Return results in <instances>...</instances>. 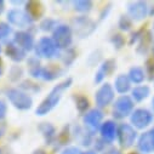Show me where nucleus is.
<instances>
[{
	"instance_id": "nucleus-30",
	"label": "nucleus",
	"mask_w": 154,
	"mask_h": 154,
	"mask_svg": "<svg viewBox=\"0 0 154 154\" xmlns=\"http://www.w3.org/2000/svg\"><path fill=\"white\" fill-rule=\"evenodd\" d=\"M61 154H83V153L80 152L79 148H76V147H68Z\"/></svg>"
},
{
	"instance_id": "nucleus-25",
	"label": "nucleus",
	"mask_w": 154,
	"mask_h": 154,
	"mask_svg": "<svg viewBox=\"0 0 154 154\" xmlns=\"http://www.w3.org/2000/svg\"><path fill=\"white\" fill-rule=\"evenodd\" d=\"M76 108L79 112H85L89 108V100L84 96H79L76 98Z\"/></svg>"
},
{
	"instance_id": "nucleus-5",
	"label": "nucleus",
	"mask_w": 154,
	"mask_h": 154,
	"mask_svg": "<svg viewBox=\"0 0 154 154\" xmlns=\"http://www.w3.org/2000/svg\"><path fill=\"white\" fill-rule=\"evenodd\" d=\"M35 54H36V56L43 57V58H51V57L56 56L57 48L52 39H50L48 36H44L35 46Z\"/></svg>"
},
{
	"instance_id": "nucleus-27",
	"label": "nucleus",
	"mask_w": 154,
	"mask_h": 154,
	"mask_svg": "<svg viewBox=\"0 0 154 154\" xmlns=\"http://www.w3.org/2000/svg\"><path fill=\"white\" fill-rule=\"evenodd\" d=\"M10 33H11L10 26L4 23V22H0V39H4V38H6Z\"/></svg>"
},
{
	"instance_id": "nucleus-41",
	"label": "nucleus",
	"mask_w": 154,
	"mask_h": 154,
	"mask_svg": "<svg viewBox=\"0 0 154 154\" xmlns=\"http://www.w3.org/2000/svg\"><path fill=\"white\" fill-rule=\"evenodd\" d=\"M0 52H2V46H0Z\"/></svg>"
},
{
	"instance_id": "nucleus-24",
	"label": "nucleus",
	"mask_w": 154,
	"mask_h": 154,
	"mask_svg": "<svg viewBox=\"0 0 154 154\" xmlns=\"http://www.w3.org/2000/svg\"><path fill=\"white\" fill-rule=\"evenodd\" d=\"M92 8V3L89 0H78V2H74V9L79 12H88L90 11Z\"/></svg>"
},
{
	"instance_id": "nucleus-18",
	"label": "nucleus",
	"mask_w": 154,
	"mask_h": 154,
	"mask_svg": "<svg viewBox=\"0 0 154 154\" xmlns=\"http://www.w3.org/2000/svg\"><path fill=\"white\" fill-rule=\"evenodd\" d=\"M43 5L38 2H29L27 3V15L33 20H36V18H40L42 15H43Z\"/></svg>"
},
{
	"instance_id": "nucleus-6",
	"label": "nucleus",
	"mask_w": 154,
	"mask_h": 154,
	"mask_svg": "<svg viewBox=\"0 0 154 154\" xmlns=\"http://www.w3.org/2000/svg\"><path fill=\"white\" fill-rule=\"evenodd\" d=\"M134 109V102L129 97V96H122L119 97L114 103V109H113V113H114V117L115 118H125L128 115L132 112Z\"/></svg>"
},
{
	"instance_id": "nucleus-11",
	"label": "nucleus",
	"mask_w": 154,
	"mask_h": 154,
	"mask_svg": "<svg viewBox=\"0 0 154 154\" xmlns=\"http://www.w3.org/2000/svg\"><path fill=\"white\" fill-rule=\"evenodd\" d=\"M128 12L130 15V17L135 21H141L143 18H146V16L148 15V8L147 4L143 2H136V3H131L128 6Z\"/></svg>"
},
{
	"instance_id": "nucleus-10",
	"label": "nucleus",
	"mask_w": 154,
	"mask_h": 154,
	"mask_svg": "<svg viewBox=\"0 0 154 154\" xmlns=\"http://www.w3.org/2000/svg\"><path fill=\"white\" fill-rule=\"evenodd\" d=\"M8 20L11 24H14L18 28H27L33 22L32 18L26 12H23L21 10H16V9L10 10L8 12Z\"/></svg>"
},
{
	"instance_id": "nucleus-40",
	"label": "nucleus",
	"mask_w": 154,
	"mask_h": 154,
	"mask_svg": "<svg viewBox=\"0 0 154 154\" xmlns=\"http://www.w3.org/2000/svg\"><path fill=\"white\" fill-rule=\"evenodd\" d=\"M152 106H153V109H154V98H153V101H152Z\"/></svg>"
},
{
	"instance_id": "nucleus-15",
	"label": "nucleus",
	"mask_w": 154,
	"mask_h": 154,
	"mask_svg": "<svg viewBox=\"0 0 154 154\" xmlns=\"http://www.w3.org/2000/svg\"><path fill=\"white\" fill-rule=\"evenodd\" d=\"M101 135L104 142H113L115 136H117V126H115V123L108 120L106 123L102 124L101 126Z\"/></svg>"
},
{
	"instance_id": "nucleus-3",
	"label": "nucleus",
	"mask_w": 154,
	"mask_h": 154,
	"mask_svg": "<svg viewBox=\"0 0 154 154\" xmlns=\"http://www.w3.org/2000/svg\"><path fill=\"white\" fill-rule=\"evenodd\" d=\"M72 24H73V29L75 34L79 38H88L96 29L95 22L86 16H79V17L73 18Z\"/></svg>"
},
{
	"instance_id": "nucleus-1",
	"label": "nucleus",
	"mask_w": 154,
	"mask_h": 154,
	"mask_svg": "<svg viewBox=\"0 0 154 154\" xmlns=\"http://www.w3.org/2000/svg\"><path fill=\"white\" fill-rule=\"evenodd\" d=\"M72 78H68V79H66L64 82H62L61 84H58V85H56L52 90H51V92L48 95V97L39 104V107L36 108V110H35V113L38 114V115H45V114H48L51 109H54L56 106H57V103L60 102V100H61V97H62V94L72 85Z\"/></svg>"
},
{
	"instance_id": "nucleus-39",
	"label": "nucleus",
	"mask_w": 154,
	"mask_h": 154,
	"mask_svg": "<svg viewBox=\"0 0 154 154\" xmlns=\"http://www.w3.org/2000/svg\"><path fill=\"white\" fill-rule=\"evenodd\" d=\"M34 154H45V153H44L43 150H36V152H35Z\"/></svg>"
},
{
	"instance_id": "nucleus-29",
	"label": "nucleus",
	"mask_w": 154,
	"mask_h": 154,
	"mask_svg": "<svg viewBox=\"0 0 154 154\" xmlns=\"http://www.w3.org/2000/svg\"><path fill=\"white\" fill-rule=\"evenodd\" d=\"M112 43L114 44V46H117L118 49H120L124 45V38L120 34H115L112 38Z\"/></svg>"
},
{
	"instance_id": "nucleus-21",
	"label": "nucleus",
	"mask_w": 154,
	"mask_h": 154,
	"mask_svg": "<svg viewBox=\"0 0 154 154\" xmlns=\"http://www.w3.org/2000/svg\"><path fill=\"white\" fill-rule=\"evenodd\" d=\"M146 78V74L143 72L142 68L140 67H132L129 72V79L130 82L135 83V84H141Z\"/></svg>"
},
{
	"instance_id": "nucleus-37",
	"label": "nucleus",
	"mask_w": 154,
	"mask_h": 154,
	"mask_svg": "<svg viewBox=\"0 0 154 154\" xmlns=\"http://www.w3.org/2000/svg\"><path fill=\"white\" fill-rule=\"evenodd\" d=\"M83 154H96V152H94V150H88V152H84Z\"/></svg>"
},
{
	"instance_id": "nucleus-9",
	"label": "nucleus",
	"mask_w": 154,
	"mask_h": 154,
	"mask_svg": "<svg viewBox=\"0 0 154 154\" xmlns=\"http://www.w3.org/2000/svg\"><path fill=\"white\" fill-rule=\"evenodd\" d=\"M114 98V90L110 86V84H103L96 92L95 100L96 104L98 107H107Z\"/></svg>"
},
{
	"instance_id": "nucleus-19",
	"label": "nucleus",
	"mask_w": 154,
	"mask_h": 154,
	"mask_svg": "<svg viewBox=\"0 0 154 154\" xmlns=\"http://www.w3.org/2000/svg\"><path fill=\"white\" fill-rule=\"evenodd\" d=\"M131 88V82L129 79L128 75L120 74L117 79H115V90H117L119 94H125L130 90Z\"/></svg>"
},
{
	"instance_id": "nucleus-13",
	"label": "nucleus",
	"mask_w": 154,
	"mask_h": 154,
	"mask_svg": "<svg viewBox=\"0 0 154 154\" xmlns=\"http://www.w3.org/2000/svg\"><path fill=\"white\" fill-rule=\"evenodd\" d=\"M14 43L17 46H20L22 50H24V51H29L34 46V39H33V36L30 34L26 33V32H17L15 34Z\"/></svg>"
},
{
	"instance_id": "nucleus-4",
	"label": "nucleus",
	"mask_w": 154,
	"mask_h": 154,
	"mask_svg": "<svg viewBox=\"0 0 154 154\" xmlns=\"http://www.w3.org/2000/svg\"><path fill=\"white\" fill-rule=\"evenodd\" d=\"M52 40L57 49H67L72 44V29L64 24L56 27L54 30Z\"/></svg>"
},
{
	"instance_id": "nucleus-8",
	"label": "nucleus",
	"mask_w": 154,
	"mask_h": 154,
	"mask_svg": "<svg viewBox=\"0 0 154 154\" xmlns=\"http://www.w3.org/2000/svg\"><path fill=\"white\" fill-rule=\"evenodd\" d=\"M153 120V115L148 109L138 108L132 112L131 114V124L137 129L147 128Z\"/></svg>"
},
{
	"instance_id": "nucleus-35",
	"label": "nucleus",
	"mask_w": 154,
	"mask_h": 154,
	"mask_svg": "<svg viewBox=\"0 0 154 154\" xmlns=\"http://www.w3.org/2000/svg\"><path fill=\"white\" fill-rule=\"evenodd\" d=\"M4 8H5L4 2H3V0H0V14H2V12L4 11Z\"/></svg>"
},
{
	"instance_id": "nucleus-17",
	"label": "nucleus",
	"mask_w": 154,
	"mask_h": 154,
	"mask_svg": "<svg viewBox=\"0 0 154 154\" xmlns=\"http://www.w3.org/2000/svg\"><path fill=\"white\" fill-rule=\"evenodd\" d=\"M114 68H115V63H114L113 60H107L106 62H103V64L101 66L100 70L96 73L95 83H101L104 76H107L109 73H112Z\"/></svg>"
},
{
	"instance_id": "nucleus-42",
	"label": "nucleus",
	"mask_w": 154,
	"mask_h": 154,
	"mask_svg": "<svg viewBox=\"0 0 154 154\" xmlns=\"http://www.w3.org/2000/svg\"><path fill=\"white\" fill-rule=\"evenodd\" d=\"M131 154H137V153H131Z\"/></svg>"
},
{
	"instance_id": "nucleus-14",
	"label": "nucleus",
	"mask_w": 154,
	"mask_h": 154,
	"mask_svg": "<svg viewBox=\"0 0 154 154\" xmlns=\"http://www.w3.org/2000/svg\"><path fill=\"white\" fill-rule=\"evenodd\" d=\"M102 118H103V114L101 110L98 109H91L90 112H88L85 114V117H84V123L85 125L91 129L92 131L96 130L98 128V125L101 124L102 122Z\"/></svg>"
},
{
	"instance_id": "nucleus-23",
	"label": "nucleus",
	"mask_w": 154,
	"mask_h": 154,
	"mask_svg": "<svg viewBox=\"0 0 154 154\" xmlns=\"http://www.w3.org/2000/svg\"><path fill=\"white\" fill-rule=\"evenodd\" d=\"M149 92L150 90L148 86H137L132 90V98L137 102H141L149 96Z\"/></svg>"
},
{
	"instance_id": "nucleus-43",
	"label": "nucleus",
	"mask_w": 154,
	"mask_h": 154,
	"mask_svg": "<svg viewBox=\"0 0 154 154\" xmlns=\"http://www.w3.org/2000/svg\"><path fill=\"white\" fill-rule=\"evenodd\" d=\"M153 27H154V24H153Z\"/></svg>"
},
{
	"instance_id": "nucleus-28",
	"label": "nucleus",
	"mask_w": 154,
	"mask_h": 154,
	"mask_svg": "<svg viewBox=\"0 0 154 154\" xmlns=\"http://www.w3.org/2000/svg\"><path fill=\"white\" fill-rule=\"evenodd\" d=\"M40 130L43 131V134L46 136V137H49V140L54 136V134H55V129L51 126V125H49V124H44V125H42L40 126Z\"/></svg>"
},
{
	"instance_id": "nucleus-12",
	"label": "nucleus",
	"mask_w": 154,
	"mask_h": 154,
	"mask_svg": "<svg viewBox=\"0 0 154 154\" xmlns=\"http://www.w3.org/2000/svg\"><path fill=\"white\" fill-rule=\"evenodd\" d=\"M137 146H138V149L143 153L154 152V128L141 135Z\"/></svg>"
},
{
	"instance_id": "nucleus-16",
	"label": "nucleus",
	"mask_w": 154,
	"mask_h": 154,
	"mask_svg": "<svg viewBox=\"0 0 154 154\" xmlns=\"http://www.w3.org/2000/svg\"><path fill=\"white\" fill-rule=\"evenodd\" d=\"M6 55L15 62H21L26 57V51L17 46L15 43H10L6 46Z\"/></svg>"
},
{
	"instance_id": "nucleus-33",
	"label": "nucleus",
	"mask_w": 154,
	"mask_h": 154,
	"mask_svg": "<svg viewBox=\"0 0 154 154\" xmlns=\"http://www.w3.org/2000/svg\"><path fill=\"white\" fill-rule=\"evenodd\" d=\"M147 72L150 75V78H153V74H154V60H148L147 61Z\"/></svg>"
},
{
	"instance_id": "nucleus-7",
	"label": "nucleus",
	"mask_w": 154,
	"mask_h": 154,
	"mask_svg": "<svg viewBox=\"0 0 154 154\" xmlns=\"http://www.w3.org/2000/svg\"><path fill=\"white\" fill-rule=\"evenodd\" d=\"M117 135H118V140H119L120 146L124 148L131 147L136 140V136H137L135 129L129 124H122L117 131Z\"/></svg>"
},
{
	"instance_id": "nucleus-31",
	"label": "nucleus",
	"mask_w": 154,
	"mask_h": 154,
	"mask_svg": "<svg viewBox=\"0 0 154 154\" xmlns=\"http://www.w3.org/2000/svg\"><path fill=\"white\" fill-rule=\"evenodd\" d=\"M6 112H8V106H6V103H5L4 101L0 100V119L5 118Z\"/></svg>"
},
{
	"instance_id": "nucleus-32",
	"label": "nucleus",
	"mask_w": 154,
	"mask_h": 154,
	"mask_svg": "<svg viewBox=\"0 0 154 154\" xmlns=\"http://www.w3.org/2000/svg\"><path fill=\"white\" fill-rule=\"evenodd\" d=\"M55 22L52 21V20H45V21H43L42 22V24H40V27H42V29L43 30H50L51 28H52V26L51 24H54Z\"/></svg>"
},
{
	"instance_id": "nucleus-22",
	"label": "nucleus",
	"mask_w": 154,
	"mask_h": 154,
	"mask_svg": "<svg viewBox=\"0 0 154 154\" xmlns=\"http://www.w3.org/2000/svg\"><path fill=\"white\" fill-rule=\"evenodd\" d=\"M29 64V73L34 78H42V73H43V67L40 66L39 61L35 58H30L28 61Z\"/></svg>"
},
{
	"instance_id": "nucleus-26",
	"label": "nucleus",
	"mask_w": 154,
	"mask_h": 154,
	"mask_svg": "<svg viewBox=\"0 0 154 154\" xmlns=\"http://www.w3.org/2000/svg\"><path fill=\"white\" fill-rule=\"evenodd\" d=\"M132 26V22L131 20L128 17V16H122L120 20H119V27L122 30H129Z\"/></svg>"
},
{
	"instance_id": "nucleus-34",
	"label": "nucleus",
	"mask_w": 154,
	"mask_h": 154,
	"mask_svg": "<svg viewBox=\"0 0 154 154\" xmlns=\"http://www.w3.org/2000/svg\"><path fill=\"white\" fill-rule=\"evenodd\" d=\"M104 154H120V152L118 149H115V148H110L109 150L104 152Z\"/></svg>"
},
{
	"instance_id": "nucleus-38",
	"label": "nucleus",
	"mask_w": 154,
	"mask_h": 154,
	"mask_svg": "<svg viewBox=\"0 0 154 154\" xmlns=\"http://www.w3.org/2000/svg\"><path fill=\"white\" fill-rule=\"evenodd\" d=\"M3 72V63H2V60H0V74Z\"/></svg>"
},
{
	"instance_id": "nucleus-2",
	"label": "nucleus",
	"mask_w": 154,
	"mask_h": 154,
	"mask_svg": "<svg viewBox=\"0 0 154 154\" xmlns=\"http://www.w3.org/2000/svg\"><path fill=\"white\" fill-rule=\"evenodd\" d=\"M6 96H8L9 101H10L17 109L26 110V109H29V108L32 107V104H33L32 97H30L28 94H26V92L18 90V89H10V90H8Z\"/></svg>"
},
{
	"instance_id": "nucleus-20",
	"label": "nucleus",
	"mask_w": 154,
	"mask_h": 154,
	"mask_svg": "<svg viewBox=\"0 0 154 154\" xmlns=\"http://www.w3.org/2000/svg\"><path fill=\"white\" fill-rule=\"evenodd\" d=\"M61 73H62V70H61L58 67L51 64V66H48V67L43 68L42 78H43L44 80H54V79L58 78V76L61 75Z\"/></svg>"
},
{
	"instance_id": "nucleus-36",
	"label": "nucleus",
	"mask_w": 154,
	"mask_h": 154,
	"mask_svg": "<svg viewBox=\"0 0 154 154\" xmlns=\"http://www.w3.org/2000/svg\"><path fill=\"white\" fill-rule=\"evenodd\" d=\"M4 130H5L4 125H2V124H0V137L3 136V134H4Z\"/></svg>"
}]
</instances>
